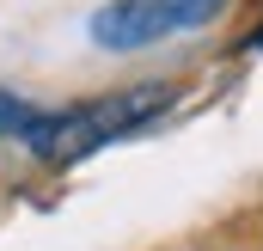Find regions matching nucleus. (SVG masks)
Listing matches in <instances>:
<instances>
[{
    "instance_id": "obj_1",
    "label": "nucleus",
    "mask_w": 263,
    "mask_h": 251,
    "mask_svg": "<svg viewBox=\"0 0 263 251\" xmlns=\"http://www.w3.org/2000/svg\"><path fill=\"white\" fill-rule=\"evenodd\" d=\"M165 104H172V86H129V92H110V98L80 104V111H67V117H49L31 147H37L43 159L67 166V159H80V153H92V147H104V141L141 129L147 117H159Z\"/></svg>"
},
{
    "instance_id": "obj_2",
    "label": "nucleus",
    "mask_w": 263,
    "mask_h": 251,
    "mask_svg": "<svg viewBox=\"0 0 263 251\" xmlns=\"http://www.w3.org/2000/svg\"><path fill=\"white\" fill-rule=\"evenodd\" d=\"M220 6L227 0H110L92 19V43H104V49H147V43H165L178 31L208 25Z\"/></svg>"
}]
</instances>
